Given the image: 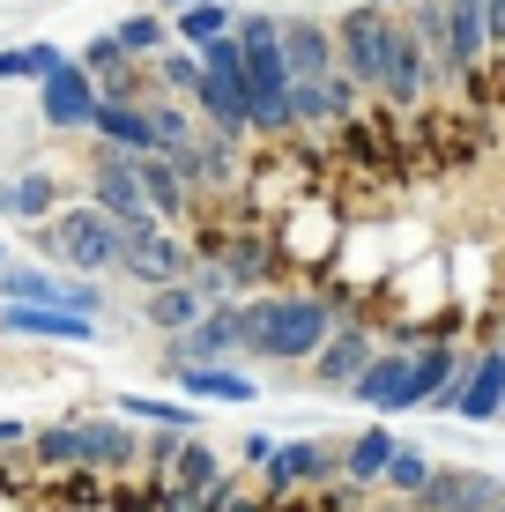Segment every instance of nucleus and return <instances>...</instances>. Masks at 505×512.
Segmentation results:
<instances>
[{
    "instance_id": "nucleus-1",
    "label": "nucleus",
    "mask_w": 505,
    "mask_h": 512,
    "mask_svg": "<svg viewBox=\"0 0 505 512\" xmlns=\"http://www.w3.org/2000/svg\"><path fill=\"white\" fill-rule=\"evenodd\" d=\"M335 320H350V297L335 290H260L238 305V364H312Z\"/></svg>"
},
{
    "instance_id": "nucleus-2",
    "label": "nucleus",
    "mask_w": 505,
    "mask_h": 512,
    "mask_svg": "<svg viewBox=\"0 0 505 512\" xmlns=\"http://www.w3.org/2000/svg\"><path fill=\"white\" fill-rule=\"evenodd\" d=\"M119 245H127V231H119L112 216H97L90 201H67L52 223L30 231V260H45L52 275L104 282V275H119Z\"/></svg>"
},
{
    "instance_id": "nucleus-3",
    "label": "nucleus",
    "mask_w": 505,
    "mask_h": 512,
    "mask_svg": "<svg viewBox=\"0 0 505 512\" xmlns=\"http://www.w3.org/2000/svg\"><path fill=\"white\" fill-rule=\"evenodd\" d=\"M394 45H402V15H387V8H364V0L335 15V67L357 82V90H379V82H387Z\"/></svg>"
},
{
    "instance_id": "nucleus-4",
    "label": "nucleus",
    "mask_w": 505,
    "mask_h": 512,
    "mask_svg": "<svg viewBox=\"0 0 505 512\" xmlns=\"http://www.w3.org/2000/svg\"><path fill=\"white\" fill-rule=\"evenodd\" d=\"M119 275L134 282V290H164V282H186L194 275V245L186 231H164L156 216L127 223V245H119Z\"/></svg>"
},
{
    "instance_id": "nucleus-5",
    "label": "nucleus",
    "mask_w": 505,
    "mask_h": 512,
    "mask_svg": "<svg viewBox=\"0 0 505 512\" xmlns=\"http://www.w3.org/2000/svg\"><path fill=\"white\" fill-rule=\"evenodd\" d=\"M342 475V446H327V438H283V446L268 453V468L253 475L260 498H305V490H327Z\"/></svg>"
},
{
    "instance_id": "nucleus-6",
    "label": "nucleus",
    "mask_w": 505,
    "mask_h": 512,
    "mask_svg": "<svg viewBox=\"0 0 505 512\" xmlns=\"http://www.w3.org/2000/svg\"><path fill=\"white\" fill-rule=\"evenodd\" d=\"M372 357H379V334L350 312V320H335V334L320 342V357L305 364V379L320 386V394H350V386L364 379V364H372Z\"/></svg>"
},
{
    "instance_id": "nucleus-7",
    "label": "nucleus",
    "mask_w": 505,
    "mask_h": 512,
    "mask_svg": "<svg viewBox=\"0 0 505 512\" xmlns=\"http://www.w3.org/2000/svg\"><path fill=\"white\" fill-rule=\"evenodd\" d=\"M82 201H90L97 216H112L119 231H127V223H142V216H149V201H142V171H134V156L97 149V156H90V171H82Z\"/></svg>"
},
{
    "instance_id": "nucleus-8",
    "label": "nucleus",
    "mask_w": 505,
    "mask_h": 512,
    "mask_svg": "<svg viewBox=\"0 0 505 512\" xmlns=\"http://www.w3.org/2000/svg\"><path fill=\"white\" fill-rule=\"evenodd\" d=\"M283 75L290 82H327L335 75V23L312 8H283Z\"/></svg>"
},
{
    "instance_id": "nucleus-9",
    "label": "nucleus",
    "mask_w": 505,
    "mask_h": 512,
    "mask_svg": "<svg viewBox=\"0 0 505 512\" xmlns=\"http://www.w3.org/2000/svg\"><path fill=\"white\" fill-rule=\"evenodd\" d=\"M90 119H97V82L75 60L38 82V127L45 134H90Z\"/></svg>"
},
{
    "instance_id": "nucleus-10",
    "label": "nucleus",
    "mask_w": 505,
    "mask_h": 512,
    "mask_svg": "<svg viewBox=\"0 0 505 512\" xmlns=\"http://www.w3.org/2000/svg\"><path fill=\"white\" fill-rule=\"evenodd\" d=\"M60 208H67V179H60V171L23 164V171H8V179H0V216H8V223H23V231L52 223Z\"/></svg>"
},
{
    "instance_id": "nucleus-11",
    "label": "nucleus",
    "mask_w": 505,
    "mask_h": 512,
    "mask_svg": "<svg viewBox=\"0 0 505 512\" xmlns=\"http://www.w3.org/2000/svg\"><path fill=\"white\" fill-rule=\"evenodd\" d=\"M164 394L194 401V409H246V401H260V379L246 372V364H194V372H164Z\"/></svg>"
},
{
    "instance_id": "nucleus-12",
    "label": "nucleus",
    "mask_w": 505,
    "mask_h": 512,
    "mask_svg": "<svg viewBox=\"0 0 505 512\" xmlns=\"http://www.w3.org/2000/svg\"><path fill=\"white\" fill-rule=\"evenodd\" d=\"M238 483H246V475L223 468V453L208 446V438H186V453L171 461V475H164L156 490H164V498H179V505H201V498H223V490H238Z\"/></svg>"
},
{
    "instance_id": "nucleus-13",
    "label": "nucleus",
    "mask_w": 505,
    "mask_h": 512,
    "mask_svg": "<svg viewBox=\"0 0 505 512\" xmlns=\"http://www.w3.org/2000/svg\"><path fill=\"white\" fill-rule=\"evenodd\" d=\"M505 505V483L491 468H431L424 498H416V512H498Z\"/></svg>"
},
{
    "instance_id": "nucleus-14",
    "label": "nucleus",
    "mask_w": 505,
    "mask_h": 512,
    "mask_svg": "<svg viewBox=\"0 0 505 512\" xmlns=\"http://www.w3.org/2000/svg\"><path fill=\"white\" fill-rule=\"evenodd\" d=\"M0 334H8V342H60V349H90L104 327L75 320V312H52V305H0Z\"/></svg>"
},
{
    "instance_id": "nucleus-15",
    "label": "nucleus",
    "mask_w": 505,
    "mask_h": 512,
    "mask_svg": "<svg viewBox=\"0 0 505 512\" xmlns=\"http://www.w3.org/2000/svg\"><path fill=\"white\" fill-rule=\"evenodd\" d=\"M90 141L112 156H156V127H149V104H104L97 97V119H90Z\"/></svg>"
},
{
    "instance_id": "nucleus-16",
    "label": "nucleus",
    "mask_w": 505,
    "mask_h": 512,
    "mask_svg": "<svg viewBox=\"0 0 505 512\" xmlns=\"http://www.w3.org/2000/svg\"><path fill=\"white\" fill-rule=\"evenodd\" d=\"M142 201H149V216L164 223V231H194V193H186V179H179V164L171 156H142Z\"/></svg>"
},
{
    "instance_id": "nucleus-17",
    "label": "nucleus",
    "mask_w": 505,
    "mask_h": 512,
    "mask_svg": "<svg viewBox=\"0 0 505 512\" xmlns=\"http://www.w3.org/2000/svg\"><path fill=\"white\" fill-rule=\"evenodd\" d=\"M409 357H416V349L379 342V357L364 364V379L350 386V394L364 401V409H379V416H402V409H409Z\"/></svg>"
},
{
    "instance_id": "nucleus-18",
    "label": "nucleus",
    "mask_w": 505,
    "mask_h": 512,
    "mask_svg": "<svg viewBox=\"0 0 505 512\" xmlns=\"http://www.w3.org/2000/svg\"><path fill=\"white\" fill-rule=\"evenodd\" d=\"M134 312H142V327L156 334V342H179V334L194 327L208 305L194 297V282H164V290H142V297H134Z\"/></svg>"
},
{
    "instance_id": "nucleus-19",
    "label": "nucleus",
    "mask_w": 505,
    "mask_h": 512,
    "mask_svg": "<svg viewBox=\"0 0 505 512\" xmlns=\"http://www.w3.org/2000/svg\"><path fill=\"white\" fill-rule=\"evenodd\" d=\"M394 446L402 438L387 431V423H364V431L342 446V475L335 483H350V490H372V483H387V461H394Z\"/></svg>"
},
{
    "instance_id": "nucleus-20",
    "label": "nucleus",
    "mask_w": 505,
    "mask_h": 512,
    "mask_svg": "<svg viewBox=\"0 0 505 512\" xmlns=\"http://www.w3.org/2000/svg\"><path fill=\"white\" fill-rule=\"evenodd\" d=\"M112 416L142 423V431H201L208 423L194 401H179V394H112Z\"/></svg>"
},
{
    "instance_id": "nucleus-21",
    "label": "nucleus",
    "mask_w": 505,
    "mask_h": 512,
    "mask_svg": "<svg viewBox=\"0 0 505 512\" xmlns=\"http://www.w3.org/2000/svg\"><path fill=\"white\" fill-rule=\"evenodd\" d=\"M0 305H52V312H67V275H52L45 260H8V268H0Z\"/></svg>"
},
{
    "instance_id": "nucleus-22",
    "label": "nucleus",
    "mask_w": 505,
    "mask_h": 512,
    "mask_svg": "<svg viewBox=\"0 0 505 512\" xmlns=\"http://www.w3.org/2000/svg\"><path fill=\"white\" fill-rule=\"evenodd\" d=\"M446 8V45H454V67L476 75L491 60V30H483V0H439Z\"/></svg>"
},
{
    "instance_id": "nucleus-23",
    "label": "nucleus",
    "mask_w": 505,
    "mask_h": 512,
    "mask_svg": "<svg viewBox=\"0 0 505 512\" xmlns=\"http://www.w3.org/2000/svg\"><path fill=\"white\" fill-rule=\"evenodd\" d=\"M454 416H468V423L505 416V349H483V357H476V372H468L461 401H454Z\"/></svg>"
},
{
    "instance_id": "nucleus-24",
    "label": "nucleus",
    "mask_w": 505,
    "mask_h": 512,
    "mask_svg": "<svg viewBox=\"0 0 505 512\" xmlns=\"http://www.w3.org/2000/svg\"><path fill=\"white\" fill-rule=\"evenodd\" d=\"M149 75V97H171V104H194L201 97V52H186V45H164L156 60L142 67Z\"/></svg>"
},
{
    "instance_id": "nucleus-25",
    "label": "nucleus",
    "mask_w": 505,
    "mask_h": 512,
    "mask_svg": "<svg viewBox=\"0 0 505 512\" xmlns=\"http://www.w3.org/2000/svg\"><path fill=\"white\" fill-rule=\"evenodd\" d=\"M231 23H238V0H201V8L171 15V45H186V52H208L216 38H231Z\"/></svg>"
},
{
    "instance_id": "nucleus-26",
    "label": "nucleus",
    "mask_w": 505,
    "mask_h": 512,
    "mask_svg": "<svg viewBox=\"0 0 505 512\" xmlns=\"http://www.w3.org/2000/svg\"><path fill=\"white\" fill-rule=\"evenodd\" d=\"M454 372H461V349H446V342H416V357H409V409L439 401Z\"/></svg>"
},
{
    "instance_id": "nucleus-27",
    "label": "nucleus",
    "mask_w": 505,
    "mask_h": 512,
    "mask_svg": "<svg viewBox=\"0 0 505 512\" xmlns=\"http://www.w3.org/2000/svg\"><path fill=\"white\" fill-rule=\"evenodd\" d=\"M112 38H119V52H127V60H156V52L171 45V15H156V8H134V15H119L112 23Z\"/></svg>"
},
{
    "instance_id": "nucleus-28",
    "label": "nucleus",
    "mask_w": 505,
    "mask_h": 512,
    "mask_svg": "<svg viewBox=\"0 0 505 512\" xmlns=\"http://www.w3.org/2000/svg\"><path fill=\"white\" fill-rule=\"evenodd\" d=\"M186 438H201V431H142V475H149V483L171 475V461L186 453Z\"/></svg>"
},
{
    "instance_id": "nucleus-29",
    "label": "nucleus",
    "mask_w": 505,
    "mask_h": 512,
    "mask_svg": "<svg viewBox=\"0 0 505 512\" xmlns=\"http://www.w3.org/2000/svg\"><path fill=\"white\" fill-rule=\"evenodd\" d=\"M75 60L60 38H30V45H15V67H23V82H45V75H60V67Z\"/></svg>"
},
{
    "instance_id": "nucleus-30",
    "label": "nucleus",
    "mask_w": 505,
    "mask_h": 512,
    "mask_svg": "<svg viewBox=\"0 0 505 512\" xmlns=\"http://www.w3.org/2000/svg\"><path fill=\"white\" fill-rule=\"evenodd\" d=\"M424 483H431V453L394 446V461H387V490H402V498H424Z\"/></svg>"
},
{
    "instance_id": "nucleus-31",
    "label": "nucleus",
    "mask_w": 505,
    "mask_h": 512,
    "mask_svg": "<svg viewBox=\"0 0 505 512\" xmlns=\"http://www.w3.org/2000/svg\"><path fill=\"white\" fill-rule=\"evenodd\" d=\"M275 446H283V438H268V431H246V438H238V468H253V475H260Z\"/></svg>"
},
{
    "instance_id": "nucleus-32",
    "label": "nucleus",
    "mask_w": 505,
    "mask_h": 512,
    "mask_svg": "<svg viewBox=\"0 0 505 512\" xmlns=\"http://www.w3.org/2000/svg\"><path fill=\"white\" fill-rule=\"evenodd\" d=\"M223 512H283V505H275V498H260L253 483H238L231 498H223Z\"/></svg>"
},
{
    "instance_id": "nucleus-33",
    "label": "nucleus",
    "mask_w": 505,
    "mask_h": 512,
    "mask_svg": "<svg viewBox=\"0 0 505 512\" xmlns=\"http://www.w3.org/2000/svg\"><path fill=\"white\" fill-rule=\"evenodd\" d=\"M15 446H30V423L23 416H0V453H15Z\"/></svg>"
},
{
    "instance_id": "nucleus-34",
    "label": "nucleus",
    "mask_w": 505,
    "mask_h": 512,
    "mask_svg": "<svg viewBox=\"0 0 505 512\" xmlns=\"http://www.w3.org/2000/svg\"><path fill=\"white\" fill-rule=\"evenodd\" d=\"M156 15H186V8H201V0H149Z\"/></svg>"
},
{
    "instance_id": "nucleus-35",
    "label": "nucleus",
    "mask_w": 505,
    "mask_h": 512,
    "mask_svg": "<svg viewBox=\"0 0 505 512\" xmlns=\"http://www.w3.org/2000/svg\"><path fill=\"white\" fill-rule=\"evenodd\" d=\"M223 498H231V490H223ZM223 498H201V505H186V512H223Z\"/></svg>"
},
{
    "instance_id": "nucleus-36",
    "label": "nucleus",
    "mask_w": 505,
    "mask_h": 512,
    "mask_svg": "<svg viewBox=\"0 0 505 512\" xmlns=\"http://www.w3.org/2000/svg\"><path fill=\"white\" fill-rule=\"evenodd\" d=\"M364 8H387V15H394V8H409V0H364Z\"/></svg>"
},
{
    "instance_id": "nucleus-37",
    "label": "nucleus",
    "mask_w": 505,
    "mask_h": 512,
    "mask_svg": "<svg viewBox=\"0 0 505 512\" xmlns=\"http://www.w3.org/2000/svg\"><path fill=\"white\" fill-rule=\"evenodd\" d=\"M8 483H15V468H8V461H0V490H8Z\"/></svg>"
},
{
    "instance_id": "nucleus-38",
    "label": "nucleus",
    "mask_w": 505,
    "mask_h": 512,
    "mask_svg": "<svg viewBox=\"0 0 505 512\" xmlns=\"http://www.w3.org/2000/svg\"><path fill=\"white\" fill-rule=\"evenodd\" d=\"M8 260H15V253H8V238H0V268H8Z\"/></svg>"
},
{
    "instance_id": "nucleus-39",
    "label": "nucleus",
    "mask_w": 505,
    "mask_h": 512,
    "mask_svg": "<svg viewBox=\"0 0 505 512\" xmlns=\"http://www.w3.org/2000/svg\"><path fill=\"white\" fill-rule=\"evenodd\" d=\"M238 8H246V0H238Z\"/></svg>"
},
{
    "instance_id": "nucleus-40",
    "label": "nucleus",
    "mask_w": 505,
    "mask_h": 512,
    "mask_svg": "<svg viewBox=\"0 0 505 512\" xmlns=\"http://www.w3.org/2000/svg\"><path fill=\"white\" fill-rule=\"evenodd\" d=\"M498 512H505V505H498Z\"/></svg>"
}]
</instances>
